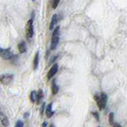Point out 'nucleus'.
I'll return each mask as SVG.
<instances>
[{
	"label": "nucleus",
	"instance_id": "nucleus-16",
	"mask_svg": "<svg viewBox=\"0 0 127 127\" xmlns=\"http://www.w3.org/2000/svg\"><path fill=\"white\" fill-rule=\"evenodd\" d=\"M24 126V123L21 120H18L17 122H16V125H15V127H23Z\"/></svg>",
	"mask_w": 127,
	"mask_h": 127
},
{
	"label": "nucleus",
	"instance_id": "nucleus-1",
	"mask_svg": "<svg viewBox=\"0 0 127 127\" xmlns=\"http://www.w3.org/2000/svg\"><path fill=\"white\" fill-rule=\"evenodd\" d=\"M95 100L96 101L99 110H103L106 107L107 102V95L104 92L100 93V95H95Z\"/></svg>",
	"mask_w": 127,
	"mask_h": 127
},
{
	"label": "nucleus",
	"instance_id": "nucleus-3",
	"mask_svg": "<svg viewBox=\"0 0 127 127\" xmlns=\"http://www.w3.org/2000/svg\"><path fill=\"white\" fill-rule=\"evenodd\" d=\"M14 76L12 74H2L0 76V82L3 85H9L13 81Z\"/></svg>",
	"mask_w": 127,
	"mask_h": 127
},
{
	"label": "nucleus",
	"instance_id": "nucleus-19",
	"mask_svg": "<svg viewBox=\"0 0 127 127\" xmlns=\"http://www.w3.org/2000/svg\"><path fill=\"white\" fill-rule=\"evenodd\" d=\"M114 127H121V126L119 124H118V123H116V124L114 125Z\"/></svg>",
	"mask_w": 127,
	"mask_h": 127
},
{
	"label": "nucleus",
	"instance_id": "nucleus-21",
	"mask_svg": "<svg viewBox=\"0 0 127 127\" xmlns=\"http://www.w3.org/2000/svg\"><path fill=\"white\" fill-rule=\"evenodd\" d=\"M48 127H54L53 126H48Z\"/></svg>",
	"mask_w": 127,
	"mask_h": 127
},
{
	"label": "nucleus",
	"instance_id": "nucleus-5",
	"mask_svg": "<svg viewBox=\"0 0 127 127\" xmlns=\"http://www.w3.org/2000/svg\"><path fill=\"white\" fill-rule=\"evenodd\" d=\"M33 34V21L29 19L26 24V35L28 38H31Z\"/></svg>",
	"mask_w": 127,
	"mask_h": 127
},
{
	"label": "nucleus",
	"instance_id": "nucleus-6",
	"mask_svg": "<svg viewBox=\"0 0 127 127\" xmlns=\"http://www.w3.org/2000/svg\"><path fill=\"white\" fill-rule=\"evenodd\" d=\"M57 71H58V64H54L48 72V79L50 80L51 78H53L55 76V74L57 72Z\"/></svg>",
	"mask_w": 127,
	"mask_h": 127
},
{
	"label": "nucleus",
	"instance_id": "nucleus-11",
	"mask_svg": "<svg viewBox=\"0 0 127 127\" xmlns=\"http://www.w3.org/2000/svg\"><path fill=\"white\" fill-rule=\"evenodd\" d=\"M18 50H19L20 53H24L26 51V45L24 42H21L19 44H18Z\"/></svg>",
	"mask_w": 127,
	"mask_h": 127
},
{
	"label": "nucleus",
	"instance_id": "nucleus-7",
	"mask_svg": "<svg viewBox=\"0 0 127 127\" xmlns=\"http://www.w3.org/2000/svg\"><path fill=\"white\" fill-rule=\"evenodd\" d=\"M57 21H58V17H57V14H54L52 18V21H51V23H50V26H49V29L52 30L53 29L54 26L56 25V24L57 23Z\"/></svg>",
	"mask_w": 127,
	"mask_h": 127
},
{
	"label": "nucleus",
	"instance_id": "nucleus-2",
	"mask_svg": "<svg viewBox=\"0 0 127 127\" xmlns=\"http://www.w3.org/2000/svg\"><path fill=\"white\" fill-rule=\"evenodd\" d=\"M60 40V27L57 26L55 29V30L53 33V36H52V41H51V50H54L57 48V44L59 43Z\"/></svg>",
	"mask_w": 127,
	"mask_h": 127
},
{
	"label": "nucleus",
	"instance_id": "nucleus-14",
	"mask_svg": "<svg viewBox=\"0 0 127 127\" xmlns=\"http://www.w3.org/2000/svg\"><path fill=\"white\" fill-rule=\"evenodd\" d=\"M30 100L32 103H35L37 101V92L35 91H33L30 94Z\"/></svg>",
	"mask_w": 127,
	"mask_h": 127
},
{
	"label": "nucleus",
	"instance_id": "nucleus-4",
	"mask_svg": "<svg viewBox=\"0 0 127 127\" xmlns=\"http://www.w3.org/2000/svg\"><path fill=\"white\" fill-rule=\"evenodd\" d=\"M0 57L4 60H10L13 58L14 54L11 53L9 48L6 49V48H0Z\"/></svg>",
	"mask_w": 127,
	"mask_h": 127
},
{
	"label": "nucleus",
	"instance_id": "nucleus-9",
	"mask_svg": "<svg viewBox=\"0 0 127 127\" xmlns=\"http://www.w3.org/2000/svg\"><path fill=\"white\" fill-rule=\"evenodd\" d=\"M53 106V105H52V103H50L49 105L48 106L47 109H46L45 114H46V116L48 118H51L53 115V106Z\"/></svg>",
	"mask_w": 127,
	"mask_h": 127
},
{
	"label": "nucleus",
	"instance_id": "nucleus-13",
	"mask_svg": "<svg viewBox=\"0 0 127 127\" xmlns=\"http://www.w3.org/2000/svg\"><path fill=\"white\" fill-rule=\"evenodd\" d=\"M44 96V94H43V91L42 90H39L38 92H37V103H40V101L42 99Z\"/></svg>",
	"mask_w": 127,
	"mask_h": 127
},
{
	"label": "nucleus",
	"instance_id": "nucleus-10",
	"mask_svg": "<svg viewBox=\"0 0 127 127\" xmlns=\"http://www.w3.org/2000/svg\"><path fill=\"white\" fill-rule=\"evenodd\" d=\"M38 64H39V53L37 52L34 57V59H33V69L36 70L37 68V67H38Z\"/></svg>",
	"mask_w": 127,
	"mask_h": 127
},
{
	"label": "nucleus",
	"instance_id": "nucleus-17",
	"mask_svg": "<svg viewBox=\"0 0 127 127\" xmlns=\"http://www.w3.org/2000/svg\"><path fill=\"white\" fill-rule=\"evenodd\" d=\"M60 1H61V0H54L53 4V9H56V8H57V6L59 5V3H60Z\"/></svg>",
	"mask_w": 127,
	"mask_h": 127
},
{
	"label": "nucleus",
	"instance_id": "nucleus-12",
	"mask_svg": "<svg viewBox=\"0 0 127 127\" xmlns=\"http://www.w3.org/2000/svg\"><path fill=\"white\" fill-rule=\"evenodd\" d=\"M58 91H59L58 86L56 84L55 80H53V83H52V91H53V95H56L58 92Z\"/></svg>",
	"mask_w": 127,
	"mask_h": 127
},
{
	"label": "nucleus",
	"instance_id": "nucleus-15",
	"mask_svg": "<svg viewBox=\"0 0 127 127\" xmlns=\"http://www.w3.org/2000/svg\"><path fill=\"white\" fill-rule=\"evenodd\" d=\"M114 114L113 112L109 114V122L110 125H114Z\"/></svg>",
	"mask_w": 127,
	"mask_h": 127
},
{
	"label": "nucleus",
	"instance_id": "nucleus-8",
	"mask_svg": "<svg viewBox=\"0 0 127 127\" xmlns=\"http://www.w3.org/2000/svg\"><path fill=\"white\" fill-rule=\"evenodd\" d=\"M0 121H1V123L4 126H9V120L4 114H0Z\"/></svg>",
	"mask_w": 127,
	"mask_h": 127
},
{
	"label": "nucleus",
	"instance_id": "nucleus-18",
	"mask_svg": "<svg viewBox=\"0 0 127 127\" xmlns=\"http://www.w3.org/2000/svg\"><path fill=\"white\" fill-rule=\"evenodd\" d=\"M93 115H95V117H96V118H97V120H99V115H98V114L97 113H95V112H93Z\"/></svg>",
	"mask_w": 127,
	"mask_h": 127
},
{
	"label": "nucleus",
	"instance_id": "nucleus-20",
	"mask_svg": "<svg viewBox=\"0 0 127 127\" xmlns=\"http://www.w3.org/2000/svg\"><path fill=\"white\" fill-rule=\"evenodd\" d=\"M46 126H47V122H44L43 124H42V126L43 127H46Z\"/></svg>",
	"mask_w": 127,
	"mask_h": 127
}]
</instances>
